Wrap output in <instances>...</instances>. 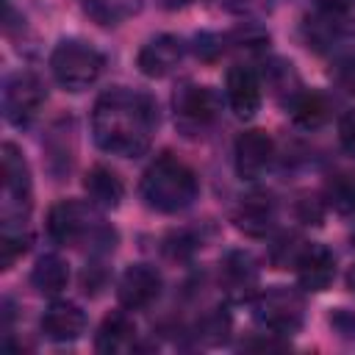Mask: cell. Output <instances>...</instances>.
Here are the masks:
<instances>
[{
	"label": "cell",
	"instance_id": "cell-16",
	"mask_svg": "<svg viewBox=\"0 0 355 355\" xmlns=\"http://www.w3.org/2000/svg\"><path fill=\"white\" fill-rule=\"evenodd\" d=\"M336 277V255L333 250H327L324 244H308L302 258L297 261V280L305 291H324L330 288Z\"/></svg>",
	"mask_w": 355,
	"mask_h": 355
},
{
	"label": "cell",
	"instance_id": "cell-20",
	"mask_svg": "<svg viewBox=\"0 0 355 355\" xmlns=\"http://www.w3.org/2000/svg\"><path fill=\"white\" fill-rule=\"evenodd\" d=\"M288 111H291V119L305 130H316L330 119V103L319 92H300L288 103Z\"/></svg>",
	"mask_w": 355,
	"mask_h": 355
},
{
	"label": "cell",
	"instance_id": "cell-9",
	"mask_svg": "<svg viewBox=\"0 0 355 355\" xmlns=\"http://www.w3.org/2000/svg\"><path fill=\"white\" fill-rule=\"evenodd\" d=\"M272 161H275V141L266 130L250 128L239 133L233 144V164L241 180H258L272 166Z\"/></svg>",
	"mask_w": 355,
	"mask_h": 355
},
{
	"label": "cell",
	"instance_id": "cell-34",
	"mask_svg": "<svg viewBox=\"0 0 355 355\" xmlns=\"http://www.w3.org/2000/svg\"><path fill=\"white\" fill-rule=\"evenodd\" d=\"M330 324H333V330H336V333H341L344 338H355V313H349L347 308L333 311Z\"/></svg>",
	"mask_w": 355,
	"mask_h": 355
},
{
	"label": "cell",
	"instance_id": "cell-12",
	"mask_svg": "<svg viewBox=\"0 0 355 355\" xmlns=\"http://www.w3.org/2000/svg\"><path fill=\"white\" fill-rule=\"evenodd\" d=\"M183 53H186V44H183L180 36H175V33H161V36H153V39L139 50L136 67H139V72L147 75V78H164V75H169V72L180 64Z\"/></svg>",
	"mask_w": 355,
	"mask_h": 355
},
{
	"label": "cell",
	"instance_id": "cell-30",
	"mask_svg": "<svg viewBox=\"0 0 355 355\" xmlns=\"http://www.w3.org/2000/svg\"><path fill=\"white\" fill-rule=\"evenodd\" d=\"M324 208H327L324 197L319 200L316 194H302V197L297 200V216H300V222H305V225H322Z\"/></svg>",
	"mask_w": 355,
	"mask_h": 355
},
{
	"label": "cell",
	"instance_id": "cell-37",
	"mask_svg": "<svg viewBox=\"0 0 355 355\" xmlns=\"http://www.w3.org/2000/svg\"><path fill=\"white\" fill-rule=\"evenodd\" d=\"M164 8H169V11H175V8H183V6H189L191 0H158Z\"/></svg>",
	"mask_w": 355,
	"mask_h": 355
},
{
	"label": "cell",
	"instance_id": "cell-25",
	"mask_svg": "<svg viewBox=\"0 0 355 355\" xmlns=\"http://www.w3.org/2000/svg\"><path fill=\"white\" fill-rule=\"evenodd\" d=\"M31 247L28 225H0V266L11 269L19 255H25Z\"/></svg>",
	"mask_w": 355,
	"mask_h": 355
},
{
	"label": "cell",
	"instance_id": "cell-15",
	"mask_svg": "<svg viewBox=\"0 0 355 355\" xmlns=\"http://www.w3.org/2000/svg\"><path fill=\"white\" fill-rule=\"evenodd\" d=\"M42 333L50 338V341H58V344H67V341H78L83 333H86V313L75 305V302H64V300H55L44 308L42 313Z\"/></svg>",
	"mask_w": 355,
	"mask_h": 355
},
{
	"label": "cell",
	"instance_id": "cell-18",
	"mask_svg": "<svg viewBox=\"0 0 355 355\" xmlns=\"http://www.w3.org/2000/svg\"><path fill=\"white\" fill-rule=\"evenodd\" d=\"M83 189H86L89 202H92L94 208H100V211L116 208V205L122 202V197H125V186H122L119 175H116L114 169L103 166V164H94V166L86 172Z\"/></svg>",
	"mask_w": 355,
	"mask_h": 355
},
{
	"label": "cell",
	"instance_id": "cell-35",
	"mask_svg": "<svg viewBox=\"0 0 355 355\" xmlns=\"http://www.w3.org/2000/svg\"><path fill=\"white\" fill-rule=\"evenodd\" d=\"M316 6L330 17H344L355 8V0H316Z\"/></svg>",
	"mask_w": 355,
	"mask_h": 355
},
{
	"label": "cell",
	"instance_id": "cell-4",
	"mask_svg": "<svg viewBox=\"0 0 355 355\" xmlns=\"http://www.w3.org/2000/svg\"><path fill=\"white\" fill-rule=\"evenodd\" d=\"M0 164H3V202H0V225H28L31 216V166L22 158L19 147L14 141H6L0 147Z\"/></svg>",
	"mask_w": 355,
	"mask_h": 355
},
{
	"label": "cell",
	"instance_id": "cell-28",
	"mask_svg": "<svg viewBox=\"0 0 355 355\" xmlns=\"http://www.w3.org/2000/svg\"><path fill=\"white\" fill-rule=\"evenodd\" d=\"M200 247V239L189 230H175L164 239V252L172 258V261H186L194 250Z\"/></svg>",
	"mask_w": 355,
	"mask_h": 355
},
{
	"label": "cell",
	"instance_id": "cell-2",
	"mask_svg": "<svg viewBox=\"0 0 355 355\" xmlns=\"http://www.w3.org/2000/svg\"><path fill=\"white\" fill-rule=\"evenodd\" d=\"M139 191H141V200L147 202V208H153L158 214H180L189 205H194V200L200 194V183L189 164H183L172 153H161L144 169Z\"/></svg>",
	"mask_w": 355,
	"mask_h": 355
},
{
	"label": "cell",
	"instance_id": "cell-39",
	"mask_svg": "<svg viewBox=\"0 0 355 355\" xmlns=\"http://www.w3.org/2000/svg\"><path fill=\"white\" fill-rule=\"evenodd\" d=\"M352 244H355V230H352Z\"/></svg>",
	"mask_w": 355,
	"mask_h": 355
},
{
	"label": "cell",
	"instance_id": "cell-7",
	"mask_svg": "<svg viewBox=\"0 0 355 355\" xmlns=\"http://www.w3.org/2000/svg\"><path fill=\"white\" fill-rule=\"evenodd\" d=\"M94 205L80 202V200H58L50 214H47V236L55 244H80V241H94L97 230L103 222L92 211Z\"/></svg>",
	"mask_w": 355,
	"mask_h": 355
},
{
	"label": "cell",
	"instance_id": "cell-5",
	"mask_svg": "<svg viewBox=\"0 0 355 355\" xmlns=\"http://www.w3.org/2000/svg\"><path fill=\"white\" fill-rule=\"evenodd\" d=\"M252 311H255V319L280 338L294 336L305 322V300L297 288H288V286H272L261 291L252 300Z\"/></svg>",
	"mask_w": 355,
	"mask_h": 355
},
{
	"label": "cell",
	"instance_id": "cell-23",
	"mask_svg": "<svg viewBox=\"0 0 355 355\" xmlns=\"http://www.w3.org/2000/svg\"><path fill=\"white\" fill-rule=\"evenodd\" d=\"M83 11L100 25H116L141 8V0H80Z\"/></svg>",
	"mask_w": 355,
	"mask_h": 355
},
{
	"label": "cell",
	"instance_id": "cell-26",
	"mask_svg": "<svg viewBox=\"0 0 355 355\" xmlns=\"http://www.w3.org/2000/svg\"><path fill=\"white\" fill-rule=\"evenodd\" d=\"M197 333L205 338V341H211V344H219V341H225L227 336H230V316H227V311L225 308H211V311H205L202 316H200V322H197Z\"/></svg>",
	"mask_w": 355,
	"mask_h": 355
},
{
	"label": "cell",
	"instance_id": "cell-27",
	"mask_svg": "<svg viewBox=\"0 0 355 355\" xmlns=\"http://www.w3.org/2000/svg\"><path fill=\"white\" fill-rule=\"evenodd\" d=\"M227 44H236V50H247V53H263L269 44V33L255 22H244L227 36Z\"/></svg>",
	"mask_w": 355,
	"mask_h": 355
},
{
	"label": "cell",
	"instance_id": "cell-6",
	"mask_svg": "<svg viewBox=\"0 0 355 355\" xmlns=\"http://www.w3.org/2000/svg\"><path fill=\"white\" fill-rule=\"evenodd\" d=\"M175 125L183 136H200L205 133L222 111V97L211 89V86H200V83H183L175 97Z\"/></svg>",
	"mask_w": 355,
	"mask_h": 355
},
{
	"label": "cell",
	"instance_id": "cell-1",
	"mask_svg": "<svg viewBox=\"0 0 355 355\" xmlns=\"http://www.w3.org/2000/svg\"><path fill=\"white\" fill-rule=\"evenodd\" d=\"M158 128V105L150 94L114 86L92 108L94 144L111 155L139 158L150 150Z\"/></svg>",
	"mask_w": 355,
	"mask_h": 355
},
{
	"label": "cell",
	"instance_id": "cell-36",
	"mask_svg": "<svg viewBox=\"0 0 355 355\" xmlns=\"http://www.w3.org/2000/svg\"><path fill=\"white\" fill-rule=\"evenodd\" d=\"M225 6H227L230 11H236V14H252V11L263 8L266 0H225Z\"/></svg>",
	"mask_w": 355,
	"mask_h": 355
},
{
	"label": "cell",
	"instance_id": "cell-17",
	"mask_svg": "<svg viewBox=\"0 0 355 355\" xmlns=\"http://www.w3.org/2000/svg\"><path fill=\"white\" fill-rule=\"evenodd\" d=\"M133 341H136V322L128 316V308L125 311H111L97 327L94 349L103 352V355H114V352L130 349Z\"/></svg>",
	"mask_w": 355,
	"mask_h": 355
},
{
	"label": "cell",
	"instance_id": "cell-8",
	"mask_svg": "<svg viewBox=\"0 0 355 355\" xmlns=\"http://www.w3.org/2000/svg\"><path fill=\"white\" fill-rule=\"evenodd\" d=\"M47 100V89L36 72H14L3 86V114L11 125L25 128L36 119Z\"/></svg>",
	"mask_w": 355,
	"mask_h": 355
},
{
	"label": "cell",
	"instance_id": "cell-11",
	"mask_svg": "<svg viewBox=\"0 0 355 355\" xmlns=\"http://www.w3.org/2000/svg\"><path fill=\"white\" fill-rule=\"evenodd\" d=\"M261 280V266L247 250L225 252L219 263V286L230 300H252Z\"/></svg>",
	"mask_w": 355,
	"mask_h": 355
},
{
	"label": "cell",
	"instance_id": "cell-10",
	"mask_svg": "<svg viewBox=\"0 0 355 355\" xmlns=\"http://www.w3.org/2000/svg\"><path fill=\"white\" fill-rule=\"evenodd\" d=\"M161 272L153 263H130L119 277V305L128 311H144L150 308L161 294Z\"/></svg>",
	"mask_w": 355,
	"mask_h": 355
},
{
	"label": "cell",
	"instance_id": "cell-38",
	"mask_svg": "<svg viewBox=\"0 0 355 355\" xmlns=\"http://www.w3.org/2000/svg\"><path fill=\"white\" fill-rule=\"evenodd\" d=\"M347 286L355 291V263H352V266H349V272H347Z\"/></svg>",
	"mask_w": 355,
	"mask_h": 355
},
{
	"label": "cell",
	"instance_id": "cell-33",
	"mask_svg": "<svg viewBox=\"0 0 355 355\" xmlns=\"http://www.w3.org/2000/svg\"><path fill=\"white\" fill-rule=\"evenodd\" d=\"M333 78L341 89L347 92H355V58H341L336 67H333Z\"/></svg>",
	"mask_w": 355,
	"mask_h": 355
},
{
	"label": "cell",
	"instance_id": "cell-32",
	"mask_svg": "<svg viewBox=\"0 0 355 355\" xmlns=\"http://www.w3.org/2000/svg\"><path fill=\"white\" fill-rule=\"evenodd\" d=\"M338 141L349 155H355V108L341 114V119H338Z\"/></svg>",
	"mask_w": 355,
	"mask_h": 355
},
{
	"label": "cell",
	"instance_id": "cell-24",
	"mask_svg": "<svg viewBox=\"0 0 355 355\" xmlns=\"http://www.w3.org/2000/svg\"><path fill=\"white\" fill-rule=\"evenodd\" d=\"M305 247H308V241L297 230H286L269 244V261L275 269H288V266L297 269V261L302 258Z\"/></svg>",
	"mask_w": 355,
	"mask_h": 355
},
{
	"label": "cell",
	"instance_id": "cell-19",
	"mask_svg": "<svg viewBox=\"0 0 355 355\" xmlns=\"http://www.w3.org/2000/svg\"><path fill=\"white\" fill-rule=\"evenodd\" d=\"M31 283H33V288L39 294H47V297L61 294L67 288V283H69V266H67V261L61 255H55V252L42 255L33 263V269H31Z\"/></svg>",
	"mask_w": 355,
	"mask_h": 355
},
{
	"label": "cell",
	"instance_id": "cell-13",
	"mask_svg": "<svg viewBox=\"0 0 355 355\" xmlns=\"http://www.w3.org/2000/svg\"><path fill=\"white\" fill-rule=\"evenodd\" d=\"M277 219V202L269 191H247L233 208V222L241 233L258 239L272 230Z\"/></svg>",
	"mask_w": 355,
	"mask_h": 355
},
{
	"label": "cell",
	"instance_id": "cell-31",
	"mask_svg": "<svg viewBox=\"0 0 355 355\" xmlns=\"http://www.w3.org/2000/svg\"><path fill=\"white\" fill-rule=\"evenodd\" d=\"M105 283H108V272H105L100 263H89V266L83 269V275H80V286H83V291L92 294V297H97V294L105 288Z\"/></svg>",
	"mask_w": 355,
	"mask_h": 355
},
{
	"label": "cell",
	"instance_id": "cell-3",
	"mask_svg": "<svg viewBox=\"0 0 355 355\" xmlns=\"http://www.w3.org/2000/svg\"><path fill=\"white\" fill-rule=\"evenodd\" d=\"M105 67V55L83 39H61L50 53V72L67 92L89 89Z\"/></svg>",
	"mask_w": 355,
	"mask_h": 355
},
{
	"label": "cell",
	"instance_id": "cell-22",
	"mask_svg": "<svg viewBox=\"0 0 355 355\" xmlns=\"http://www.w3.org/2000/svg\"><path fill=\"white\" fill-rule=\"evenodd\" d=\"M263 80H266V86H269L283 103H291V100L302 92L300 75H297L294 64L286 61V58H272V61L266 64V69H263Z\"/></svg>",
	"mask_w": 355,
	"mask_h": 355
},
{
	"label": "cell",
	"instance_id": "cell-21",
	"mask_svg": "<svg viewBox=\"0 0 355 355\" xmlns=\"http://www.w3.org/2000/svg\"><path fill=\"white\" fill-rule=\"evenodd\" d=\"M324 202L341 216L355 214V169H338L324 183Z\"/></svg>",
	"mask_w": 355,
	"mask_h": 355
},
{
	"label": "cell",
	"instance_id": "cell-14",
	"mask_svg": "<svg viewBox=\"0 0 355 355\" xmlns=\"http://www.w3.org/2000/svg\"><path fill=\"white\" fill-rule=\"evenodd\" d=\"M225 94L239 119H252L261 108V80L252 67L236 64L227 69L225 78Z\"/></svg>",
	"mask_w": 355,
	"mask_h": 355
},
{
	"label": "cell",
	"instance_id": "cell-29",
	"mask_svg": "<svg viewBox=\"0 0 355 355\" xmlns=\"http://www.w3.org/2000/svg\"><path fill=\"white\" fill-rule=\"evenodd\" d=\"M225 44H227V36H219V33H197L194 36V53L197 58L202 61H214L225 53Z\"/></svg>",
	"mask_w": 355,
	"mask_h": 355
}]
</instances>
